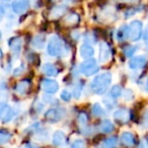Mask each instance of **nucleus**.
<instances>
[{"mask_svg":"<svg viewBox=\"0 0 148 148\" xmlns=\"http://www.w3.org/2000/svg\"><path fill=\"white\" fill-rule=\"evenodd\" d=\"M112 81V74L110 72H105L97 75L91 82V89L97 95H103L108 90Z\"/></svg>","mask_w":148,"mask_h":148,"instance_id":"nucleus-1","label":"nucleus"},{"mask_svg":"<svg viewBox=\"0 0 148 148\" xmlns=\"http://www.w3.org/2000/svg\"><path fill=\"white\" fill-rule=\"evenodd\" d=\"M62 49H63V44H62V41L59 37L53 36L50 38L47 47V52L50 56H52V57L59 56L62 53Z\"/></svg>","mask_w":148,"mask_h":148,"instance_id":"nucleus-2","label":"nucleus"},{"mask_svg":"<svg viewBox=\"0 0 148 148\" xmlns=\"http://www.w3.org/2000/svg\"><path fill=\"white\" fill-rule=\"evenodd\" d=\"M142 36V23L140 21H133L128 25V39L135 42Z\"/></svg>","mask_w":148,"mask_h":148,"instance_id":"nucleus-3","label":"nucleus"},{"mask_svg":"<svg viewBox=\"0 0 148 148\" xmlns=\"http://www.w3.org/2000/svg\"><path fill=\"white\" fill-rule=\"evenodd\" d=\"M99 71V67L97 65V61L95 59H86L82 64L80 65V72H82L86 76H90L93 75Z\"/></svg>","mask_w":148,"mask_h":148,"instance_id":"nucleus-4","label":"nucleus"},{"mask_svg":"<svg viewBox=\"0 0 148 148\" xmlns=\"http://www.w3.org/2000/svg\"><path fill=\"white\" fill-rule=\"evenodd\" d=\"M66 114V111L60 108H55V109H50L49 111L46 112L45 117L47 120L51 122H59L64 118Z\"/></svg>","mask_w":148,"mask_h":148,"instance_id":"nucleus-5","label":"nucleus"},{"mask_svg":"<svg viewBox=\"0 0 148 148\" xmlns=\"http://www.w3.org/2000/svg\"><path fill=\"white\" fill-rule=\"evenodd\" d=\"M41 87L46 93H55L59 88V85L55 80L52 79H43L41 82Z\"/></svg>","mask_w":148,"mask_h":148,"instance_id":"nucleus-6","label":"nucleus"},{"mask_svg":"<svg viewBox=\"0 0 148 148\" xmlns=\"http://www.w3.org/2000/svg\"><path fill=\"white\" fill-rule=\"evenodd\" d=\"M0 118L3 123H7V122L11 121L13 118V111L8 105L5 103H1V108H0Z\"/></svg>","mask_w":148,"mask_h":148,"instance_id":"nucleus-7","label":"nucleus"},{"mask_svg":"<svg viewBox=\"0 0 148 148\" xmlns=\"http://www.w3.org/2000/svg\"><path fill=\"white\" fill-rule=\"evenodd\" d=\"M29 0H14L12 2V9L15 13L21 14L29 9Z\"/></svg>","mask_w":148,"mask_h":148,"instance_id":"nucleus-8","label":"nucleus"},{"mask_svg":"<svg viewBox=\"0 0 148 148\" xmlns=\"http://www.w3.org/2000/svg\"><path fill=\"white\" fill-rule=\"evenodd\" d=\"M146 63H147V59L145 56H137L130 59L129 67L131 69H140V68H143Z\"/></svg>","mask_w":148,"mask_h":148,"instance_id":"nucleus-9","label":"nucleus"},{"mask_svg":"<svg viewBox=\"0 0 148 148\" xmlns=\"http://www.w3.org/2000/svg\"><path fill=\"white\" fill-rule=\"evenodd\" d=\"M111 58V49L107 43H101L99 44V61L101 63L109 61Z\"/></svg>","mask_w":148,"mask_h":148,"instance_id":"nucleus-10","label":"nucleus"},{"mask_svg":"<svg viewBox=\"0 0 148 148\" xmlns=\"http://www.w3.org/2000/svg\"><path fill=\"white\" fill-rule=\"evenodd\" d=\"M114 118L122 124H126L130 120V112L127 109H120L114 113Z\"/></svg>","mask_w":148,"mask_h":148,"instance_id":"nucleus-11","label":"nucleus"},{"mask_svg":"<svg viewBox=\"0 0 148 148\" xmlns=\"http://www.w3.org/2000/svg\"><path fill=\"white\" fill-rule=\"evenodd\" d=\"M9 46H10V50L13 55H19L21 51V47H23V40L19 37L13 38L9 43Z\"/></svg>","mask_w":148,"mask_h":148,"instance_id":"nucleus-12","label":"nucleus"},{"mask_svg":"<svg viewBox=\"0 0 148 148\" xmlns=\"http://www.w3.org/2000/svg\"><path fill=\"white\" fill-rule=\"evenodd\" d=\"M79 54L83 59H88V58L92 57V55L95 54V50L91 46L89 45H83L80 47L79 50Z\"/></svg>","mask_w":148,"mask_h":148,"instance_id":"nucleus-13","label":"nucleus"},{"mask_svg":"<svg viewBox=\"0 0 148 148\" xmlns=\"http://www.w3.org/2000/svg\"><path fill=\"white\" fill-rule=\"evenodd\" d=\"M42 71L48 75V76H56L58 73V70L53 64L51 63H46L42 66Z\"/></svg>","mask_w":148,"mask_h":148,"instance_id":"nucleus-14","label":"nucleus"},{"mask_svg":"<svg viewBox=\"0 0 148 148\" xmlns=\"http://www.w3.org/2000/svg\"><path fill=\"white\" fill-rule=\"evenodd\" d=\"M66 142L65 134L62 131H57L53 136V144L57 146H63Z\"/></svg>","mask_w":148,"mask_h":148,"instance_id":"nucleus-15","label":"nucleus"},{"mask_svg":"<svg viewBox=\"0 0 148 148\" xmlns=\"http://www.w3.org/2000/svg\"><path fill=\"white\" fill-rule=\"evenodd\" d=\"M121 141L123 144L127 146H132L134 143H135V137L132 133L130 132H125V133L122 134L121 136Z\"/></svg>","mask_w":148,"mask_h":148,"instance_id":"nucleus-16","label":"nucleus"},{"mask_svg":"<svg viewBox=\"0 0 148 148\" xmlns=\"http://www.w3.org/2000/svg\"><path fill=\"white\" fill-rule=\"evenodd\" d=\"M29 88V82L27 80H23L21 81V82L17 83L16 87H15V91H16L18 95H25V93L27 92Z\"/></svg>","mask_w":148,"mask_h":148,"instance_id":"nucleus-17","label":"nucleus"},{"mask_svg":"<svg viewBox=\"0 0 148 148\" xmlns=\"http://www.w3.org/2000/svg\"><path fill=\"white\" fill-rule=\"evenodd\" d=\"M66 7L62 6V5H58V6H55L54 8H52L51 12H50V16L52 18H58V17L62 16V15L65 13Z\"/></svg>","mask_w":148,"mask_h":148,"instance_id":"nucleus-18","label":"nucleus"},{"mask_svg":"<svg viewBox=\"0 0 148 148\" xmlns=\"http://www.w3.org/2000/svg\"><path fill=\"white\" fill-rule=\"evenodd\" d=\"M45 45V37L42 35H38L32 41V46L36 49H42Z\"/></svg>","mask_w":148,"mask_h":148,"instance_id":"nucleus-19","label":"nucleus"},{"mask_svg":"<svg viewBox=\"0 0 148 148\" xmlns=\"http://www.w3.org/2000/svg\"><path fill=\"white\" fill-rule=\"evenodd\" d=\"M113 129H114L113 124L109 120H106V121L101 122V125L99 126V130L101 133H110V132L113 131Z\"/></svg>","mask_w":148,"mask_h":148,"instance_id":"nucleus-20","label":"nucleus"},{"mask_svg":"<svg viewBox=\"0 0 148 148\" xmlns=\"http://www.w3.org/2000/svg\"><path fill=\"white\" fill-rule=\"evenodd\" d=\"M64 21H65V23H67V25H73L79 21V15L76 14V13H70V14H68L67 16L65 17Z\"/></svg>","mask_w":148,"mask_h":148,"instance_id":"nucleus-21","label":"nucleus"},{"mask_svg":"<svg viewBox=\"0 0 148 148\" xmlns=\"http://www.w3.org/2000/svg\"><path fill=\"white\" fill-rule=\"evenodd\" d=\"M111 97H114V99H117V97H121L122 95V88L121 86H119V85H114L113 87H112L111 89Z\"/></svg>","mask_w":148,"mask_h":148,"instance_id":"nucleus-22","label":"nucleus"},{"mask_svg":"<svg viewBox=\"0 0 148 148\" xmlns=\"http://www.w3.org/2000/svg\"><path fill=\"white\" fill-rule=\"evenodd\" d=\"M103 108L101 107V105L99 103H95V105L92 106V114L95 116H97V117H101V116L103 115Z\"/></svg>","mask_w":148,"mask_h":148,"instance_id":"nucleus-23","label":"nucleus"},{"mask_svg":"<svg viewBox=\"0 0 148 148\" xmlns=\"http://www.w3.org/2000/svg\"><path fill=\"white\" fill-rule=\"evenodd\" d=\"M87 122H88V117L85 113H80L78 116V123L81 127H86Z\"/></svg>","mask_w":148,"mask_h":148,"instance_id":"nucleus-24","label":"nucleus"},{"mask_svg":"<svg viewBox=\"0 0 148 148\" xmlns=\"http://www.w3.org/2000/svg\"><path fill=\"white\" fill-rule=\"evenodd\" d=\"M10 137H11L10 133H8V132L2 130V131L0 132V143L1 144L5 143L6 141H8V139H10Z\"/></svg>","mask_w":148,"mask_h":148,"instance_id":"nucleus-25","label":"nucleus"},{"mask_svg":"<svg viewBox=\"0 0 148 148\" xmlns=\"http://www.w3.org/2000/svg\"><path fill=\"white\" fill-rule=\"evenodd\" d=\"M118 143V140L116 137H111L108 138V139H105L103 141V145L107 146V147H113V146H116Z\"/></svg>","mask_w":148,"mask_h":148,"instance_id":"nucleus-26","label":"nucleus"},{"mask_svg":"<svg viewBox=\"0 0 148 148\" xmlns=\"http://www.w3.org/2000/svg\"><path fill=\"white\" fill-rule=\"evenodd\" d=\"M136 50H137V48L134 47V46H128V47H126L125 49H124V54H125L127 57H131L136 52Z\"/></svg>","mask_w":148,"mask_h":148,"instance_id":"nucleus-27","label":"nucleus"},{"mask_svg":"<svg viewBox=\"0 0 148 148\" xmlns=\"http://www.w3.org/2000/svg\"><path fill=\"white\" fill-rule=\"evenodd\" d=\"M25 65L23 63V64H21L18 67H16V69L13 71V75H14V76H19V75H21V74L25 72Z\"/></svg>","mask_w":148,"mask_h":148,"instance_id":"nucleus-28","label":"nucleus"},{"mask_svg":"<svg viewBox=\"0 0 148 148\" xmlns=\"http://www.w3.org/2000/svg\"><path fill=\"white\" fill-rule=\"evenodd\" d=\"M61 99H63L64 101H69L70 99H71V93L69 92L68 90H63L61 92Z\"/></svg>","mask_w":148,"mask_h":148,"instance_id":"nucleus-29","label":"nucleus"},{"mask_svg":"<svg viewBox=\"0 0 148 148\" xmlns=\"http://www.w3.org/2000/svg\"><path fill=\"white\" fill-rule=\"evenodd\" d=\"M84 40H85V42H86V43L93 44L95 42V35H92L91 33H87L86 35H85V37H84Z\"/></svg>","mask_w":148,"mask_h":148,"instance_id":"nucleus-30","label":"nucleus"},{"mask_svg":"<svg viewBox=\"0 0 148 148\" xmlns=\"http://www.w3.org/2000/svg\"><path fill=\"white\" fill-rule=\"evenodd\" d=\"M81 93V85H76V86L74 87V90H73V95L74 97H76V99H78L79 95H80Z\"/></svg>","mask_w":148,"mask_h":148,"instance_id":"nucleus-31","label":"nucleus"},{"mask_svg":"<svg viewBox=\"0 0 148 148\" xmlns=\"http://www.w3.org/2000/svg\"><path fill=\"white\" fill-rule=\"evenodd\" d=\"M84 146V142L82 140H75L72 143V147H83Z\"/></svg>","mask_w":148,"mask_h":148,"instance_id":"nucleus-32","label":"nucleus"},{"mask_svg":"<svg viewBox=\"0 0 148 148\" xmlns=\"http://www.w3.org/2000/svg\"><path fill=\"white\" fill-rule=\"evenodd\" d=\"M126 95H125L126 101H130V99H133V97H134V95H133V92H132V90H127V91H126Z\"/></svg>","mask_w":148,"mask_h":148,"instance_id":"nucleus-33","label":"nucleus"},{"mask_svg":"<svg viewBox=\"0 0 148 148\" xmlns=\"http://www.w3.org/2000/svg\"><path fill=\"white\" fill-rule=\"evenodd\" d=\"M143 124L145 127L148 128V111L144 114V117H143Z\"/></svg>","mask_w":148,"mask_h":148,"instance_id":"nucleus-34","label":"nucleus"},{"mask_svg":"<svg viewBox=\"0 0 148 148\" xmlns=\"http://www.w3.org/2000/svg\"><path fill=\"white\" fill-rule=\"evenodd\" d=\"M43 99H45V101H47V103H52V99L50 97H48V95H44Z\"/></svg>","mask_w":148,"mask_h":148,"instance_id":"nucleus-35","label":"nucleus"},{"mask_svg":"<svg viewBox=\"0 0 148 148\" xmlns=\"http://www.w3.org/2000/svg\"><path fill=\"white\" fill-rule=\"evenodd\" d=\"M121 1H125V2H135L137 0H121Z\"/></svg>","mask_w":148,"mask_h":148,"instance_id":"nucleus-36","label":"nucleus"},{"mask_svg":"<svg viewBox=\"0 0 148 148\" xmlns=\"http://www.w3.org/2000/svg\"><path fill=\"white\" fill-rule=\"evenodd\" d=\"M3 2H6V1H9V0H2Z\"/></svg>","mask_w":148,"mask_h":148,"instance_id":"nucleus-37","label":"nucleus"},{"mask_svg":"<svg viewBox=\"0 0 148 148\" xmlns=\"http://www.w3.org/2000/svg\"><path fill=\"white\" fill-rule=\"evenodd\" d=\"M146 86H147V90H148V80H147V85H146Z\"/></svg>","mask_w":148,"mask_h":148,"instance_id":"nucleus-38","label":"nucleus"}]
</instances>
